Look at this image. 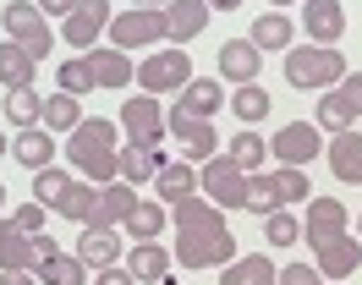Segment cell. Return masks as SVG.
Listing matches in <instances>:
<instances>
[{
	"instance_id": "6da1fadb",
	"label": "cell",
	"mask_w": 362,
	"mask_h": 285,
	"mask_svg": "<svg viewBox=\"0 0 362 285\" xmlns=\"http://www.w3.org/2000/svg\"><path fill=\"white\" fill-rule=\"evenodd\" d=\"M170 219H176V252L170 258L181 269H220V263L236 258V236L209 197H181Z\"/></svg>"
},
{
	"instance_id": "7a4b0ae2",
	"label": "cell",
	"mask_w": 362,
	"mask_h": 285,
	"mask_svg": "<svg viewBox=\"0 0 362 285\" xmlns=\"http://www.w3.org/2000/svg\"><path fill=\"white\" fill-rule=\"evenodd\" d=\"M66 159L83 170V181H93V187H110L115 175H121V149H115V121H105V115H93V121H83V127L66 137Z\"/></svg>"
},
{
	"instance_id": "3957f363",
	"label": "cell",
	"mask_w": 362,
	"mask_h": 285,
	"mask_svg": "<svg viewBox=\"0 0 362 285\" xmlns=\"http://www.w3.org/2000/svg\"><path fill=\"white\" fill-rule=\"evenodd\" d=\"M346 55L329 50V44H291L286 50V83L291 88H318V93H329V88L346 83Z\"/></svg>"
},
{
	"instance_id": "277c9868",
	"label": "cell",
	"mask_w": 362,
	"mask_h": 285,
	"mask_svg": "<svg viewBox=\"0 0 362 285\" xmlns=\"http://www.w3.org/2000/svg\"><path fill=\"white\" fill-rule=\"evenodd\" d=\"M6 39L23 44L33 61H45L49 44H55V33H49V17L33 6V0H11V6H6Z\"/></svg>"
},
{
	"instance_id": "5b68a950",
	"label": "cell",
	"mask_w": 362,
	"mask_h": 285,
	"mask_svg": "<svg viewBox=\"0 0 362 285\" xmlns=\"http://www.w3.org/2000/svg\"><path fill=\"white\" fill-rule=\"evenodd\" d=\"M49 252H55L49 236H28L17 219H0V274H6V269H28V274H33Z\"/></svg>"
},
{
	"instance_id": "8992f818",
	"label": "cell",
	"mask_w": 362,
	"mask_h": 285,
	"mask_svg": "<svg viewBox=\"0 0 362 285\" xmlns=\"http://www.w3.org/2000/svg\"><path fill=\"white\" fill-rule=\"evenodd\" d=\"M192 83V61H187V50H154L148 61L137 66V88L143 93H170V88H187Z\"/></svg>"
},
{
	"instance_id": "52a82bcc",
	"label": "cell",
	"mask_w": 362,
	"mask_h": 285,
	"mask_svg": "<svg viewBox=\"0 0 362 285\" xmlns=\"http://www.w3.org/2000/svg\"><path fill=\"white\" fill-rule=\"evenodd\" d=\"M110 39H115V50H148V44L165 39V11H154V6H127L121 17H110Z\"/></svg>"
},
{
	"instance_id": "ba28073f",
	"label": "cell",
	"mask_w": 362,
	"mask_h": 285,
	"mask_svg": "<svg viewBox=\"0 0 362 285\" xmlns=\"http://www.w3.org/2000/svg\"><path fill=\"white\" fill-rule=\"evenodd\" d=\"M198 187L209 192L214 209H242V203H247V170H236L226 153H214L204 170H198Z\"/></svg>"
},
{
	"instance_id": "9c48e42d",
	"label": "cell",
	"mask_w": 362,
	"mask_h": 285,
	"mask_svg": "<svg viewBox=\"0 0 362 285\" xmlns=\"http://www.w3.org/2000/svg\"><path fill=\"white\" fill-rule=\"evenodd\" d=\"M121 132H127V143L137 149H159L165 143V110H159L154 93H137L121 105Z\"/></svg>"
},
{
	"instance_id": "30bf717a",
	"label": "cell",
	"mask_w": 362,
	"mask_h": 285,
	"mask_svg": "<svg viewBox=\"0 0 362 285\" xmlns=\"http://www.w3.org/2000/svg\"><path fill=\"white\" fill-rule=\"evenodd\" d=\"M269 153H280V165H296V170H302L313 153H324V132H318L313 121H286V127L274 132Z\"/></svg>"
},
{
	"instance_id": "8fae6325",
	"label": "cell",
	"mask_w": 362,
	"mask_h": 285,
	"mask_svg": "<svg viewBox=\"0 0 362 285\" xmlns=\"http://www.w3.org/2000/svg\"><path fill=\"white\" fill-rule=\"evenodd\" d=\"M99 33H110V0H77L66 11V28H61V39L77 44V50H88Z\"/></svg>"
},
{
	"instance_id": "7c38bea8",
	"label": "cell",
	"mask_w": 362,
	"mask_h": 285,
	"mask_svg": "<svg viewBox=\"0 0 362 285\" xmlns=\"http://www.w3.org/2000/svg\"><path fill=\"white\" fill-rule=\"evenodd\" d=\"M165 132L181 143V153H198V159H214L220 137H214V121L204 115H181V110H165Z\"/></svg>"
},
{
	"instance_id": "4fadbf2b",
	"label": "cell",
	"mask_w": 362,
	"mask_h": 285,
	"mask_svg": "<svg viewBox=\"0 0 362 285\" xmlns=\"http://www.w3.org/2000/svg\"><path fill=\"white\" fill-rule=\"evenodd\" d=\"M357 263H362V241H351V236H335V241H318L313 247V269L324 280H351Z\"/></svg>"
},
{
	"instance_id": "5bb4252c",
	"label": "cell",
	"mask_w": 362,
	"mask_h": 285,
	"mask_svg": "<svg viewBox=\"0 0 362 285\" xmlns=\"http://www.w3.org/2000/svg\"><path fill=\"white\" fill-rule=\"evenodd\" d=\"M137 209V187H127V181H110V187H99L93 192V214H88V225L93 231H115L121 219Z\"/></svg>"
},
{
	"instance_id": "9a60e30c",
	"label": "cell",
	"mask_w": 362,
	"mask_h": 285,
	"mask_svg": "<svg viewBox=\"0 0 362 285\" xmlns=\"http://www.w3.org/2000/svg\"><path fill=\"white\" fill-rule=\"evenodd\" d=\"M302 236L313 241H335V236H346V203L340 197H308V219H302Z\"/></svg>"
},
{
	"instance_id": "2e32d148",
	"label": "cell",
	"mask_w": 362,
	"mask_h": 285,
	"mask_svg": "<svg viewBox=\"0 0 362 285\" xmlns=\"http://www.w3.org/2000/svg\"><path fill=\"white\" fill-rule=\"evenodd\" d=\"M302 28H308V39L313 44H329L346 33V6L340 0H302Z\"/></svg>"
},
{
	"instance_id": "e0dca14e",
	"label": "cell",
	"mask_w": 362,
	"mask_h": 285,
	"mask_svg": "<svg viewBox=\"0 0 362 285\" xmlns=\"http://www.w3.org/2000/svg\"><path fill=\"white\" fill-rule=\"evenodd\" d=\"M204 28H209V0H170L165 6V39H176V50L192 44Z\"/></svg>"
},
{
	"instance_id": "ac0fdd59",
	"label": "cell",
	"mask_w": 362,
	"mask_h": 285,
	"mask_svg": "<svg viewBox=\"0 0 362 285\" xmlns=\"http://www.w3.org/2000/svg\"><path fill=\"white\" fill-rule=\"evenodd\" d=\"M83 66H88L93 88H127L137 77V66L127 61V50H93V55H83Z\"/></svg>"
},
{
	"instance_id": "d6986e66",
	"label": "cell",
	"mask_w": 362,
	"mask_h": 285,
	"mask_svg": "<svg viewBox=\"0 0 362 285\" xmlns=\"http://www.w3.org/2000/svg\"><path fill=\"white\" fill-rule=\"evenodd\" d=\"M220 66H226V83L247 88L252 77H258V66H264V50L252 39H226L220 44Z\"/></svg>"
},
{
	"instance_id": "ffe728a7",
	"label": "cell",
	"mask_w": 362,
	"mask_h": 285,
	"mask_svg": "<svg viewBox=\"0 0 362 285\" xmlns=\"http://www.w3.org/2000/svg\"><path fill=\"white\" fill-rule=\"evenodd\" d=\"M77 258L88 263L93 274H99V269H115V263H121V236H115V231H93V225H83Z\"/></svg>"
},
{
	"instance_id": "44dd1931",
	"label": "cell",
	"mask_w": 362,
	"mask_h": 285,
	"mask_svg": "<svg viewBox=\"0 0 362 285\" xmlns=\"http://www.w3.org/2000/svg\"><path fill=\"white\" fill-rule=\"evenodd\" d=\"M329 170L340 175V181H362V132L351 127V132H335L329 137Z\"/></svg>"
},
{
	"instance_id": "7402d4cb",
	"label": "cell",
	"mask_w": 362,
	"mask_h": 285,
	"mask_svg": "<svg viewBox=\"0 0 362 285\" xmlns=\"http://www.w3.org/2000/svg\"><path fill=\"white\" fill-rule=\"evenodd\" d=\"M33 71H39V61L28 55L23 44H0V88L6 93H17V88H33Z\"/></svg>"
},
{
	"instance_id": "603a6c76",
	"label": "cell",
	"mask_w": 362,
	"mask_h": 285,
	"mask_svg": "<svg viewBox=\"0 0 362 285\" xmlns=\"http://www.w3.org/2000/svg\"><path fill=\"white\" fill-rule=\"evenodd\" d=\"M170 252H165V247H159V241H137L132 252H127V269H132V280H170Z\"/></svg>"
},
{
	"instance_id": "cb8c5ba5",
	"label": "cell",
	"mask_w": 362,
	"mask_h": 285,
	"mask_svg": "<svg viewBox=\"0 0 362 285\" xmlns=\"http://www.w3.org/2000/svg\"><path fill=\"white\" fill-rule=\"evenodd\" d=\"M11 153L23 159L28 170H49V159H55V132H45V127H28V132H17Z\"/></svg>"
},
{
	"instance_id": "d4e9b609",
	"label": "cell",
	"mask_w": 362,
	"mask_h": 285,
	"mask_svg": "<svg viewBox=\"0 0 362 285\" xmlns=\"http://www.w3.org/2000/svg\"><path fill=\"white\" fill-rule=\"evenodd\" d=\"M280 269H269V252H252V258H230L220 285H274Z\"/></svg>"
},
{
	"instance_id": "484cf974",
	"label": "cell",
	"mask_w": 362,
	"mask_h": 285,
	"mask_svg": "<svg viewBox=\"0 0 362 285\" xmlns=\"http://www.w3.org/2000/svg\"><path fill=\"white\" fill-rule=\"evenodd\" d=\"M220 105H226V88L214 83V77H198V83L181 88V105L176 110H181V115H204V121H209Z\"/></svg>"
},
{
	"instance_id": "4316f807",
	"label": "cell",
	"mask_w": 362,
	"mask_h": 285,
	"mask_svg": "<svg viewBox=\"0 0 362 285\" xmlns=\"http://www.w3.org/2000/svg\"><path fill=\"white\" fill-rule=\"evenodd\" d=\"M154 187H159V197L181 203V197L198 192V170H192L187 159H165V165H159V175H154Z\"/></svg>"
},
{
	"instance_id": "83f0119b",
	"label": "cell",
	"mask_w": 362,
	"mask_h": 285,
	"mask_svg": "<svg viewBox=\"0 0 362 285\" xmlns=\"http://www.w3.org/2000/svg\"><path fill=\"white\" fill-rule=\"evenodd\" d=\"M33 274H39V285H83L88 280V263L77 258V252H49Z\"/></svg>"
},
{
	"instance_id": "f1b7e54d",
	"label": "cell",
	"mask_w": 362,
	"mask_h": 285,
	"mask_svg": "<svg viewBox=\"0 0 362 285\" xmlns=\"http://www.w3.org/2000/svg\"><path fill=\"white\" fill-rule=\"evenodd\" d=\"M291 39H296V22L286 11H264V17L252 22V44L258 50H291Z\"/></svg>"
},
{
	"instance_id": "f546056e",
	"label": "cell",
	"mask_w": 362,
	"mask_h": 285,
	"mask_svg": "<svg viewBox=\"0 0 362 285\" xmlns=\"http://www.w3.org/2000/svg\"><path fill=\"white\" fill-rule=\"evenodd\" d=\"M165 209H159V203H148V197H137V209L127 219H121V231H127V236L132 241H159V231H165Z\"/></svg>"
},
{
	"instance_id": "4dcf8cb0",
	"label": "cell",
	"mask_w": 362,
	"mask_h": 285,
	"mask_svg": "<svg viewBox=\"0 0 362 285\" xmlns=\"http://www.w3.org/2000/svg\"><path fill=\"white\" fill-rule=\"evenodd\" d=\"M159 165H165V159H159V149H137V143H127V149H121V181H127V187L154 181Z\"/></svg>"
},
{
	"instance_id": "1f68e13d",
	"label": "cell",
	"mask_w": 362,
	"mask_h": 285,
	"mask_svg": "<svg viewBox=\"0 0 362 285\" xmlns=\"http://www.w3.org/2000/svg\"><path fill=\"white\" fill-rule=\"evenodd\" d=\"M351 121H357V110H351V99L340 93V88H329L324 99H318V132H351Z\"/></svg>"
},
{
	"instance_id": "d6a6232c",
	"label": "cell",
	"mask_w": 362,
	"mask_h": 285,
	"mask_svg": "<svg viewBox=\"0 0 362 285\" xmlns=\"http://www.w3.org/2000/svg\"><path fill=\"white\" fill-rule=\"evenodd\" d=\"M6 121H11L17 132L39 127V121H45V99H39L33 88H17V93H6Z\"/></svg>"
},
{
	"instance_id": "836d02e7",
	"label": "cell",
	"mask_w": 362,
	"mask_h": 285,
	"mask_svg": "<svg viewBox=\"0 0 362 285\" xmlns=\"http://www.w3.org/2000/svg\"><path fill=\"white\" fill-rule=\"evenodd\" d=\"M264 153H269V143H264V137H258V132H236V137H230V165H236V170H247V175H258V165H264Z\"/></svg>"
},
{
	"instance_id": "e575fe53",
	"label": "cell",
	"mask_w": 362,
	"mask_h": 285,
	"mask_svg": "<svg viewBox=\"0 0 362 285\" xmlns=\"http://www.w3.org/2000/svg\"><path fill=\"white\" fill-rule=\"evenodd\" d=\"M66 192H71L66 170H55V165H49V170H33V203H39V209H61Z\"/></svg>"
},
{
	"instance_id": "d590c367",
	"label": "cell",
	"mask_w": 362,
	"mask_h": 285,
	"mask_svg": "<svg viewBox=\"0 0 362 285\" xmlns=\"http://www.w3.org/2000/svg\"><path fill=\"white\" fill-rule=\"evenodd\" d=\"M269 187H274V197H280V209H286V203H302V197H313V181L296 170V165L269 170Z\"/></svg>"
},
{
	"instance_id": "8d00e7d4",
	"label": "cell",
	"mask_w": 362,
	"mask_h": 285,
	"mask_svg": "<svg viewBox=\"0 0 362 285\" xmlns=\"http://www.w3.org/2000/svg\"><path fill=\"white\" fill-rule=\"evenodd\" d=\"M77 127H83V105H77L71 93L45 99V132H77Z\"/></svg>"
},
{
	"instance_id": "74e56055",
	"label": "cell",
	"mask_w": 362,
	"mask_h": 285,
	"mask_svg": "<svg viewBox=\"0 0 362 285\" xmlns=\"http://www.w3.org/2000/svg\"><path fill=\"white\" fill-rule=\"evenodd\" d=\"M296 236H302V219L296 214H286V209L264 214V241H269V247H291Z\"/></svg>"
},
{
	"instance_id": "f35d334b",
	"label": "cell",
	"mask_w": 362,
	"mask_h": 285,
	"mask_svg": "<svg viewBox=\"0 0 362 285\" xmlns=\"http://www.w3.org/2000/svg\"><path fill=\"white\" fill-rule=\"evenodd\" d=\"M93 192H99L93 181H71V192L61 197V214L77 219V225H88V214H93Z\"/></svg>"
},
{
	"instance_id": "ab89813d",
	"label": "cell",
	"mask_w": 362,
	"mask_h": 285,
	"mask_svg": "<svg viewBox=\"0 0 362 285\" xmlns=\"http://www.w3.org/2000/svg\"><path fill=\"white\" fill-rule=\"evenodd\" d=\"M230 110L242 115V121H264L269 115V93L258 83H247V88H236V99H230Z\"/></svg>"
},
{
	"instance_id": "60d3db41",
	"label": "cell",
	"mask_w": 362,
	"mask_h": 285,
	"mask_svg": "<svg viewBox=\"0 0 362 285\" xmlns=\"http://www.w3.org/2000/svg\"><path fill=\"white\" fill-rule=\"evenodd\" d=\"M242 209H252V214H258V219L280 209V197H274L269 175H247V203H242Z\"/></svg>"
},
{
	"instance_id": "b9f144b4",
	"label": "cell",
	"mask_w": 362,
	"mask_h": 285,
	"mask_svg": "<svg viewBox=\"0 0 362 285\" xmlns=\"http://www.w3.org/2000/svg\"><path fill=\"white\" fill-rule=\"evenodd\" d=\"M88 66L83 61H71V66H61V93H71V99H77V93H88Z\"/></svg>"
},
{
	"instance_id": "7bdbcfd3",
	"label": "cell",
	"mask_w": 362,
	"mask_h": 285,
	"mask_svg": "<svg viewBox=\"0 0 362 285\" xmlns=\"http://www.w3.org/2000/svg\"><path fill=\"white\" fill-rule=\"evenodd\" d=\"M324 280V274H318L313 263H286V269H280V280L274 285H318Z\"/></svg>"
},
{
	"instance_id": "ee69618b",
	"label": "cell",
	"mask_w": 362,
	"mask_h": 285,
	"mask_svg": "<svg viewBox=\"0 0 362 285\" xmlns=\"http://www.w3.org/2000/svg\"><path fill=\"white\" fill-rule=\"evenodd\" d=\"M11 219L23 225L28 236H45V209H39V203H23V209H17V214H11Z\"/></svg>"
},
{
	"instance_id": "f6af8a7d",
	"label": "cell",
	"mask_w": 362,
	"mask_h": 285,
	"mask_svg": "<svg viewBox=\"0 0 362 285\" xmlns=\"http://www.w3.org/2000/svg\"><path fill=\"white\" fill-rule=\"evenodd\" d=\"M93 285H137V280H132V269H121V263H115V269H99Z\"/></svg>"
},
{
	"instance_id": "bcb514c9",
	"label": "cell",
	"mask_w": 362,
	"mask_h": 285,
	"mask_svg": "<svg viewBox=\"0 0 362 285\" xmlns=\"http://www.w3.org/2000/svg\"><path fill=\"white\" fill-rule=\"evenodd\" d=\"M340 93L351 99V110L362 115V71H346V83H340Z\"/></svg>"
},
{
	"instance_id": "7dc6e473",
	"label": "cell",
	"mask_w": 362,
	"mask_h": 285,
	"mask_svg": "<svg viewBox=\"0 0 362 285\" xmlns=\"http://www.w3.org/2000/svg\"><path fill=\"white\" fill-rule=\"evenodd\" d=\"M33 6H39L45 17H66V11H71V6H77V0H33Z\"/></svg>"
},
{
	"instance_id": "c3c4849f",
	"label": "cell",
	"mask_w": 362,
	"mask_h": 285,
	"mask_svg": "<svg viewBox=\"0 0 362 285\" xmlns=\"http://www.w3.org/2000/svg\"><path fill=\"white\" fill-rule=\"evenodd\" d=\"M0 285H39V274H28V269H6Z\"/></svg>"
},
{
	"instance_id": "681fc988",
	"label": "cell",
	"mask_w": 362,
	"mask_h": 285,
	"mask_svg": "<svg viewBox=\"0 0 362 285\" xmlns=\"http://www.w3.org/2000/svg\"><path fill=\"white\" fill-rule=\"evenodd\" d=\"M242 0H209V11H236Z\"/></svg>"
},
{
	"instance_id": "f907efd6",
	"label": "cell",
	"mask_w": 362,
	"mask_h": 285,
	"mask_svg": "<svg viewBox=\"0 0 362 285\" xmlns=\"http://www.w3.org/2000/svg\"><path fill=\"white\" fill-rule=\"evenodd\" d=\"M127 6H154V11H165V6H170V0H127Z\"/></svg>"
},
{
	"instance_id": "816d5d0a",
	"label": "cell",
	"mask_w": 362,
	"mask_h": 285,
	"mask_svg": "<svg viewBox=\"0 0 362 285\" xmlns=\"http://www.w3.org/2000/svg\"><path fill=\"white\" fill-rule=\"evenodd\" d=\"M269 6H274V11H280V6H296V0H269Z\"/></svg>"
},
{
	"instance_id": "f5cc1de1",
	"label": "cell",
	"mask_w": 362,
	"mask_h": 285,
	"mask_svg": "<svg viewBox=\"0 0 362 285\" xmlns=\"http://www.w3.org/2000/svg\"><path fill=\"white\" fill-rule=\"evenodd\" d=\"M0 153H11V149H6V132H0Z\"/></svg>"
},
{
	"instance_id": "db71d44e",
	"label": "cell",
	"mask_w": 362,
	"mask_h": 285,
	"mask_svg": "<svg viewBox=\"0 0 362 285\" xmlns=\"http://www.w3.org/2000/svg\"><path fill=\"white\" fill-rule=\"evenodd\" d=\"M0 203H6V187H0Z\"/></svg>"
},
{
	"instance_id": "11a10c76",
	"label": "cell",
	"mask_w": 362,
	"mask_h": 285,
	"mask_svg": "<svg viewBox=\"0 0 362 285\" xmlns=\"http://www.w3.org/2000/svg\"><path fill=\"white\" fill-rule=\"evenodd\" d=\"M357 231H362V214H357Z\"/></svg>"
}]
</instances>
